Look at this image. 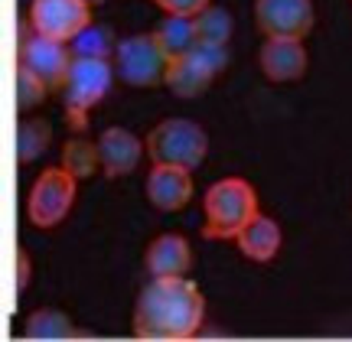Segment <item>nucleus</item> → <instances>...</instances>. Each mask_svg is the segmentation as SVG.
<instances>
[{
    "instance_id": "dca6fc26",
    "label": "nucleus",
    "mask_w": 352,
    "mask_h": 342,
    "mask_svg": "<svg viewBox=\"0 0 352 342\" xmlns=\"http://www.w3.org/2000/svg\"><path fill=\"white\" fill-rule=\"evenodd\" d=\"M26 339H72L76 336V323L69 313L56 310V306H39L33 310L23 323Z\"/></svg>"
},
{
    "instance_id": "4be33fe9",
    "label": "nucleus",
    "mask_w": 352,
    "mask_h": 342,
    "mask_svg": "<svg viewBox=\"0 0 352 342\" xmlns=\"http://www.w3.org/2000/svg\"><path fill=\"white\" fill-rule=\"evenodd\" d=\"M50 91L52 89L43 78H36L30 69H23V65H16V108H20V111H33L36 104L46 102Z\"/></svg>"
},
{
    "instance_id": "9b49d317",
    "label": "nucleus",
    "mask_w": 352,
    "mask_h": 342,
    "mask_svg": "<svg viewBox=\"0 0 352 342\" xmlns=\"http://www.w3.org/2000/svg\"><path fill=\"white\" fill-rule=\"evenodd\" d=\"M258 65L267 82L274 85H290L300 82L310 69V52L297 36H264L258 49Z\"/></svg>"
},
{
    "instance_id": "20e7f679",
    "label": "nucleus",
    "mask_w": 352,
    "mask_h": 342,
    "mask_svg": "<svg viewBox=\"0 0 352 342\" xmlns=\"http://www.w3.org/2000/svg\"><path fill=\"white\" fill-rule=\"evenodd\" d=\"M206 153H209V134L186 117H166L147 134V157L153 163L199 170Z\"/></svg>"
},
{
    "instance_id": "39448f33",
    "label": "nucleus",
    "mask_w": 352,
    "mask_h": 342,
    "mask_svg": "<svg viewBox=\"0 0 352 342\" xmlns=\"http://www.w3.org/2000/svg\"><path fill=\"white\" fill-rule=\"evenodd\" d=\"M170 56L153 33H131L118 43L114 76L131 89H157L166 82Z\"/></svg>"
},
{
    "instance_id": "9d476101",
    "label": "nucleus",
    "mask_w": 352,
    "mask_h": 342,
    "mask_svg": "<svg viewBox=\"0 0 352 342\" xmlns=\"http://www.w3.org/2000/svg\"><path fill=\"white\" fill-rule=\"evenodd\" d=\"M72 46L69 43H59V39L39 36V33H30V36L20 43V65L30 69L36 78H43L52 91H63L65 78H69V69H72Z\"/></svg>"
},
{
    "instance_id": "f03ea898",
    "label": "nucleus",
    "mask_w": 352,
    "mask_h": 342,
    "mask_svg": "<svg viewBox=\"0 0 352 342\" xmlns=\"http://www.w3.org/2000/svg\"><path fill=\"white\" fill-rule=\"evenodd\" d=\"M258 190L248 179L226 176L215 179L202 196V235L219 241H235L239 231L258 216Z\"/></svg>"
},
{
    "instance_id": "f3484780",
    "label": "nucleus",
    "mask_w": 352,
    "mask_h": 342,
    "mask_svg": "<svg viewBox=\"0 0 352 342\" xmlns=\"http://www.w3.org/2000/svg\"><path fill=\"white\" fill-rule=\"evenodd\" d=\"M153 36L160 39V46L166 49L170 59L176 56H186L199 46V36H196V16H166L164 23L153 30Z\"/></svg>"
},
{
    "instance_id": "6ab92c4d",
    "label": "nucleus",
    "mask_w": 352,
    "mask_h": 342,
    "mask_svg": "<svg viewBox=\"0 0 352 342\" xmlns=\"http://www.w3.org/2000/svg\"><path fill=\"white\" fill-rule=\"evenodd\" d=\"M235 33V16L226 7L209 3L202 13H196V36L202 46H228V39Z\"/></svg>"
},
{
    "instance_id": "f8f14e48",
    "label": "nucleus",
    "mask_w": 352,
    "mask_h": 342,
    "mask_svg": "<svg viewBox=\"0 0 352 342\" xmlns=\"http://www.w3.org/2000/svg\"><path fill=\"white\" fill-rule=\"evenodd\" d=\"M144 150H147V140H140L134 130H127V127H104L98 137L101 173L111 179L131 176L140 166Z\"/></svg>"
},
{
    "instance_id": "4468645a",
    "label": "nucleus",
    "mask_w": 352,
    "mask_h": 342,
    "mask_svg": "<svg viewBox=\"0 0 352 342\" xmlns=\"http://www.w3.org/2000/svg\"><path fill=\"white\" fill-rule=\"evenodd\" d=\"M144 264H147L151 277H186L189 267H192V244L183 235H173V231L157 235L147 244Z\"/></svg>"
},
{
    "instance_id": "412c9836",
    "label": "nucleus",
    "mask_w": 352,
    "mask_h": 342,
    "mask_svg": "<svg viewBox=\"0 0 352 342\" xmlns=\"http://www.w3.org/2000/svg\"><path fill=\"white\" fill-rule=\"evenodd\" d=\"M63 166H65V170H69V173H72L76 179L95 176V170H101L98 144H91V140H82V137L65 140V147H63Z\"/></svg>"
},
{
    "instance_id": "7ed1b4c3",
    "label": "nucleus",
    "mask_w": 352,
    "mask_h": 342,
    "mask_svg": "<svg viewBox=\"0 0 352 342\" xmlns=\"http://www.w3.org/2000/svg\"><path fill=\"white\" fill-rule=\"evenodd\" d=\"M114 78H118L114 76V59H88V56L72 59L69 78L63 85V104H65V121L76 130H82L88 124V111L104 102Z\"/></svg>"
},
{
    "instance_id": "aec40b11",
    "label": "nucleus",
    "mask_w": 352,
    "mask_h": 342,
    "mask_svg": "<svg viewBox=\"0 0 352 342\" xmlns=\"http://www.w3.org/2000/svg\"><path fill=\"white\" fill-rule=\"evenodd\" d=\"M118 43H121V39H114L111 26L88 23L85 30H82V33L69 43V46H72V56H88V59H114Z\"/></svg>"
},
{
    "instance_id": "393cba45",
    "label": "nucleus",
    "mask_w": 352,
    "mask_h": 342,
    "mask_svg": "<svg viewBox=\"0 0 352 342\" xmlns=\"http://www.w3.org/2000/svg\"><path fill=\"white\" fill-rule=\"evenodd\" d=\"M88 7H98V3H104V0H85Z\"/></svg>"
},
{
    "instance_id": "b1692460",
    "label": "nucleus",
    "mask_w": 352,
    "mask_h": 342,
    "mask_svg": "<svg viewBox=\"0 0 352 342\" xmlns=\"http://www.w3.org/2000/svg\"><path fill=\"white\" fill-rule=\"evenodd\" d=\"M26 284H30V254L26 248H16V297L26 290Z\"/></svg>"
},
{
    "instance_id": "1a4fd4ad",
    "label": "nucleus",
    "mask_w": 352,
    "mask_h": 342,
    "mask_svg": "<svg viewBox=\"0 0 352 342\" xmlns=\"http://www.w3.org/2000/svg\"><path fill=\"white\" fill-rule=\"evenodd\" d=\"M254 23L264 36L307 39L316 26L314 0H254Z\"/></svg>"
},
{
    "instance_id": "ddd939ff",
    "label": "nucleus",
    "mask_w": 352,
    "mask_h": 342,
    "mask_svg": "<svg viewBox=\"0 0 352 342\" xmlns=\"http://www.w3.org/2000/svg\"><path fill=\"white\" fill-rule=\"evenodd\" d=\"M192 170L170 163H153L147 173V203L160 212H179L192 203Z\"/></svg>"
},
{
    "instance_id": "0eeeda50",
    "label": "nucleus",
    "mask_w": 352,
    "mask_h": 342,
    "mask_svg": "<svg viewBox=\"0 0 352 342\" xmlns=\"http://www.w3.org/2000/svg\"><path fill=\"white\" fill-rule=\"evenodd\" d=\"M228 65V46H196L186 56L170 59L166 69V89L173 91L176 98H199L209 91L215 78L226 72Z\"/></svg>"
},
{
    "instance_id": "a211bd4d",
    "label": "nucleus",
    "mask_w": 352,
    "mask_h": 342,
    "mask_svg": "<svg viewBox=\"0 0 352 342\" xmlns=\"http://www.w3.org/2000/svg\"><path fill=\"white\" fill-rule=\"evenodd\" d=\"M52 144V124L46 117H26L20 121V130H16V157L20 163H36L43 153L50 150Z\"/></svg>"
},
{
    "instance_id": "2eb2a0df",
    "label": "nucleus",
    "mask_w": 352,
    "mask_h": 342,
    "mask_svg": "<svg viewBox=\"0 0 352 342\" xmlns=\"http://www.w3.org/2000/svg\"><path fill=\"white\" fill-rule=\"evenodd\" d=\"M235 244H239L241 258H248L254 264H267V261L277 258L280 244H284V235H280V225H277L274 218L258 212V216L239 231Z\"/></svg>"
},
{
    "instance_id": "6e6552de",
    "label": "nucleus",
    "mask_w": 352,
    "mask_h": 342,
    "mask_svg": "<svg viewBox=\"0 0 352 342\" xmlns=\"http://www.w3.org/2000/svg\"><path fill=\"white\" fill-rule=\"evenodd\" d=\"M30 30L39 36L72 43L91 23V7L85 0H30Z\"/></svg>"
},
{
    "instance_id": "423d86ee",
    "label": "nucleus",
    "mask_w": 352,
    "mask_h": 342,
    "mask_svg": "<svg viewBox=\"0 0 352 342\" xmlns=\"http://www.w3.org/2000/svg\"><path fill=\"white\" fill-rule=\"evenodd\" d=\"M76 196H78V179L63 163L50 166V170H43L33 179V186L26 192V218L36 228H43V231L63 225L69 212H72V205H76Z\"/></svg>"
},
{
    "instance_id": "f257e3e1",
    "label": "nucleus",
    "mask_w": 352,
    "mask_h": 342,
    "mask_svg": "<svg viewBox=\"0 0 352 342\" xmlns=\"http://www.w3.org/2000/svg\"><path fill=\"white\" fill-rule=\"evenodd\" d=\"M206 319V297L189 277H151L134 304L138 339H192Z\"/></svg>"
},
{
    "instance_id": "5701e85b",
    "label": "nucleus",
    "mask_w": 352,
    "mask_h": 342,
    "mask_svg": "<svg viewBox=\"0 0 352 342\" xmlns=\"http://www.w3.org/2000/svg\"><path fill=\"white\" fill-rule=\"evenodd\" d=\"M153 3H157L166 16H196V13H202L212 0H153Z\"/></svg>"
}]
</instances>
